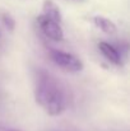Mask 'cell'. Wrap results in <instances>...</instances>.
Instances as JSON below:
<instances>
[{"label": "cell", "instance_id": "obj_8", "mask_svg": "<svg viewBox=\"0 0 130 131\" xmlns=\"http://www.w3.org/2000/svg\"><path fill=\"white\" fill-rule=\"evenodd\" d=\"M0 131H19L17 129H13V127H6V126H1L0 125Z\"/></svg>", "mask_w": 130, "mask_h": 131}, {"label": "cell", "instance_id": "obj_7", "mask_svg": "<svg viewBox=\"0 0 130 131\" xmlns=\"http://www.w3.org/2000/svg\"><path fill=\"white\" fill-rule=\"evenodd\" d=\"M0 22L3 23V26H4L8 31H10V32L14 31V28H15V19L13 18V15H12L10 13L1 10V12H0Z\"/></svg>", "mask_w": 130, "mask_h": 131}, {"label": "cell", "instance_id": "obj_5", "mask_svg": "<svg viewBox=\"0 0 130 131\" xmlns=\"http://www.w3.org/2000/svg\"><path fill=\"white\" fill-rule=\"evenodd\" d=\"M42 14L45 17L52 19V20H56L59 23H61L63 20V15H61V12L59 9V6L52 1V0H45L42 5Z\"/></svg>", "mask_w": 130, "mask_h": 131}, {"label": "cell", "instance_id": "obj_1", "mask_svg": "<svg viewBox=\"0 0 130 131\" xmlns=\"http://www.w3.org/2000/svg\"><path fill=\"white\" fill-rule=\"evenodd\" d=\"M35 98L48 116H60L68 108V95L63 85L47 71L38 70L36 75Z\"/></svg>", "mask_w": 130, "mask_h": 131}, {"label": "cell", "instance_id": "obj_6", "mask_svg": "<svg viewBox=\"0 0 130 131\" xmlns=\"http://www.w3.org/2000/svg\"><path fill=\"white\" fill-rule=\"evenodd\" d=\"M93 23L97 28H99L102 32L107 33V35H114L116 32V26L112 20L105 18V17H94L93 18Z\"/></svg>", "mask_w": 130, "mask_h": 131}, {"label": "cell", "instance_id": "obj_3", "mask_svg": "<svg viewBox=\"0 0 130 131\" xmlns=\"http://www.w3.org/2000/svg\"><path fill=\"white\" fill-rule=\"evenodd\" d=\"M37 23L40 26V29L43 35L50 38L51 41L55 42H60L64 40V31L61 28V24L56 20H52L47 17H45L43 14H41L37 18Z\"/></svg>", "mask_w": 130, "mask_h": 131}, {"label": "cell", "instance_id": "obj_9", "mask_svg": "<svg viewBox=\"0 0 130 131\" xmlns=\"http://www.w3.org/2000/svg\"><path fill=\"white\" fill-rule=\"evenodd\" d=\"M0 38H1V32H0Z\"/></svg>", "mask_w": 130, "mask_h": 131}, {"label": "cell", "instance_id": "obj_2", "mask_svg": "<svg viewBox=\"0 0 130 131\" xmlns=\"http://www.w3.org/2000/svg\"><path fill=\"white\" fill-rule=\"evenodd\" d=\"M50 59L57 68L66 73H79L84 69L83 61L70 52L52 48L50 50Z\"/></svg>", "mask_w": 130, "mask_h": 131}, {"label": "cell", "instance_id": "obj_4", "mask_svg": "<svg viewBox=\"0 0 130 131\" xmlns=\"http://www.w3.org/2000/svg\"><path fill=\"white\" fill-rule=\"evenodd\" d=\"M98 48L102 53V56L111 64L116 65V66H121L123 65V56L119 52V50L112 46L108 42H99L98 43Z\"/></svg>", "mask_w": 130, "mask_h": 131}]
</instances>
